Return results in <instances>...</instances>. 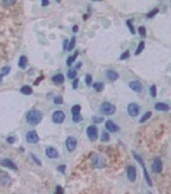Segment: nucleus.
<instances>
[{"label": "nucleus", "mask_w": 171, "mask_h": 194, "mask_svg": "<svg viewBox=\"0 0 171 194\" xmlns=\"http://www.w3.org/2000/svg\"><path fill=\"white\" fill-rule=\"evenodd\" d=\"M26 120L30 126H36L43 120V113L39 111V110H31V111L27 113Z\"/></svg>", "instance_id": "obj_1"}, {"label": "nucleus", "mask_w": 171, "mask_h": 194, "mask_svg": "<svg viewBox=\"0 0 171 194\" xmlns=\"http://www.w3.org/2000/svg\"><path fill=\"white\" fill-rule=\"evenodd\" d=\"M100 113L103 115H112L116 113V107H115V105H112L109 102H104L100 106Z\"/></svg>", "instance_id": "obj_2"}, {"label": "nucleus", "mask_w": 171, "mask_h": 194, "mask_svg": "<svg viewBox=\"0 0 171 194\" xmlns=\"http://www.w3.org/2000/svg\"><path fill=\"white\" fill-rule=\"evenodd\" d=\"M86 135H88L90 141H95L98 139V128L95 126H89L86 128Z\"/></svg>", "instance_id": "obj_3"}, {"label": "nucleus", "mask_w": 171, "mask_h": 194, "mask_svg": "<svg viewBox=\"0 0 171 194\" xmlns=\"http://www.w3.org/2000/svg\"><path fill=\"white\" fill-rule=\"evenodd\" d=\"M64 118H66L64 113L61 111V110H57V111H54L53 113V116H52L53 122H54V123H57V124L63 123V122H64Z\"/></svg>", "instance_id": "obj_4"}, {"label": "nucleus", "mask_w": 171, "mask_h": 194, "mask_svg": "<svg viewBox=\"0 0 171 194\" xmlns=\"http://www.w3.org/2000/svg\"><path fill=\"white\" fill-rule=\"evenodd\" d=\"M139 111H140V107H139L138 104L131 102V104H129V105H127V113H129V115L136 116L138 114H139Z\"/></svg>", "instance_id": "obj_5"}, {"label": "nucleus", "mask_w": 171, "mask_h": 194, "mask_svg": "<svg viewBox=\"0 0 171 194\" xmlns=\"http://www.w3.org/2000/svg\"><path fill=\"white\" fill-rule=\"evenodd\" d=\"M76 146H77V140L75 137H68L66 140V148H67L68 151H73L76 149Z\"/></svg>", "instance_id": "obj_6"}, {"label": "nucleus", "mask_w": 171, "mask_h": 194, "mask_svg": "<svg viewBox=\"0 0 171 194\" xmlns=\"http://www.w3.org/2000/svg\"><path fill=\"white\" fill-rule=\"evenodd\" d=\"M26 140H27V142H30V144H36V142H39V135L35 132V131H30V132H27V135H26Z\"/></svg>", "instance_id": "obj_7"}, {"label": "nucleus", "mask_w": 171, "mask_h": 194, "mask_svg": "<svg viewBox=\"0 0 171 194\" xmlns=\"http://www.w3.org/2000/svg\"><path fill=\"white\" fill-rule=\"evenodd\" d=\"M45 155H46L48 158H52V159H55V158H58V155H59V153H58V150L57 149H54V148H46L45 149Z\"/></svg>", "instance_id": "obj_8"}, {"label": "nucleus", "mask_w": 171, "mask_h": 194, "mask_svg": "<svg viewBox=\"0 0 171 194\" xmlns=\"http://www.w3.org/2000/svg\"><path fill=\"white\" fill-rule=\"evenodd\" d=\"M152 169L154 172H157V174H160V172L162 171V160H161V158H156V159L153 160Z\"/></svg>", "instance_id": "obj_9"}, {"label": "nucleus", "mask_w": 171, "mask_h": 194, "mask_svg": "<svg viewBox=\"0 0 171 194\" xmlns=\"http://www.w3.org/2000/svg\"><path fill=\"white\" fill-rule=\"evenodd\" d=\"M10 177H9V175H7L5 172H0V185L1 186H8L9 184H10Z\"/></svg>", "instance_id": "obj_10"}, {"label": "nucleus", "mask_w": 171, "mask_h": 194, "mask_svg": "<svg viewBox=\"0 0 171 194\" xmlns=\"http://www.w3.org/2000/svg\"><path fill=\"white\" fill-rule=\"evenodd\" d=\"M93 163H94V167H97V168H102V167H104V159L103 157H100V155H94V158H93Z\"/></svg>", "instance_id": "obj_11"}, {"label": "nucleus", "mask_w": 171, "mask_h": 194, "mask_svg": "<svg viewBox=\"0 0 171 194\" xmlns=\"http://www.w3.org/2000/svg\"><path fill=\"white\" fill-rule=\"evenodd\" d=\"M129 85H130V88L133 89L134 92H142V89H143V85L139 80H133V82L129 83Z\"/></svg>", "instance_id": "obj_12"}, {"label": "nucleus", "mask_w": 171, "mask_h": 194, "mask_svg": "<svg viewBox=\"0 0 171 194\" xmlns=\"http://www.w3.org/2000/svg\"><path fill=\"white\" fill-rule=\"evenodd\" d=\"M127 177L130 181H135L136 180V169H135L134 166H129L127 167Z\"/></svg>", "instance_id": "obj_13"}, {"label": "nucleus", "mask_w": 171, "mask_h": 194, "mask_svg": "<svg viewBox=\"0 0 171 194\" xmlns=\"http://www.w3.org/2000/svg\"><path fill=\"white\" fill-rule=\"evenodd\" d=\"M106 130L109 131V132H117V131L120 130V127L117 126V124H115V122L107 120V122H106Z\"/></svg>", "instance_id": "obj_14"}, {"label": "nucleus", "mask_w": 171, "mask_h": 194, "mask_svg": "<svg viewBox=\"0 0 171 194\" xmlns=\"http://www.w3.org/2000/svg\"><path fill=\"white\" fill-rule=\"evenodd\" d=\"M0 165L4 166V167H8V168H10V169H17V166L14 165L13 160H10V159H1Z\"/></svg>", "instance_id": "obj_15"}, {"label": "nucleus", "mask_w": 171, "mask_h": 194, "mask_svg": "<svg viewBox=\"0 0 171 194\" xmlns=\"http://www.w3.org/2000/svg\"><path fill=\"white\" fill-rule=\"evenodd\" d=\"M154 109L156 110H160V111H169L170 106L167 104H163V102H157L154 105Z\"/></svg>", "instance_id": "obj_16"}, {"label": "nucleus", "mask_w": 171, "mask_h": 194, "mask_svg": "<svg viewBox=\"0 0 171 194\" xmlns=\"http://www.w3.org/2000/svg\"><path fill=\"white\" fill-rule=\"evenodd\" d=\"M63 82H64V76L62 75V74H57V75L53 76V83L57 85H61L63 84Z\"/></svg>", "instance_id": "obj_17"}, {"label": "nucleus", "mask_w": 171, "mask_h": 194, "mask_svg": "<svg viewBox=\"0 0 171 194\" xmlns=\"http://www.w3.org/2000/svg\"><path fill=\"white\" fill-rule=\"evenodd\" d=\"M106 75H107V78L109 80H117V79H118V73H116L115 70H108Z\"/></svg>", "instance_id": "obj_18"}, {"label": "nucleus", "mask_w": 171, "mask_h": 194, "mask_svg": "<svg viewBox=\"0 0 171 194\" xmlns=\"http://www.w3.org/2000/svg\"><path fill=\"white\" fill-rule=\"evenodd\" d=\"M18 66H19L21 69H25L27 66V58L25 57V56H21L19 57V61H18Z\"/></svg>", "instance_id": "obj_19"}, {"label": "nucleus", "mask_w": 171, "mask_h": 194, "mask_svg": "<svg viewBox=\"0 0 171 194\" xmlns=\"http://www.w3.org/2000/svg\"><path fill=\"white\" fill-rule=\"evenodd\" d=\"M21 92H22L23 95H31L32 93V88L28 87V85H23V87L21 88Z\"/></svg>", "instance_id": "obj_20"}, {"label": "nucleus", "mask_w": 171, "mask_h": 194, "mask_svg": "<svg viewBox=\"0 0 171 194\" xmlns=\"http://www.w3.org/2000/svg\"><path fill=\"white\" fill-rule=\"evenodd\" d=\"M76 75H77V71L75 70V69H71V70H68V73H67L68 79H76Z\"/></svg>", "instance_id": "obj_21"}, {"label": "nucleus", "mask_w": 171, "mask_h": 194, "mask_svg": "<svg viewBox=\"0 0 171 194\" xmlns=\"http://www.w3.org/2000/svg\"><path fill=\"white\" fill-rule=\"evenodd\" d=\"M143 172H144V177H145V180H147V183H148V185H149V186H152V180H151V177H149L148 172H147L145 166H143Z\"/></svg>", "instance_id": "obj_22"}, {"label": "nucleus", "mask_w": 171, "mask_h": 194, "mask_svg": "<svg viewBox=\"0 0 171 194\" xmlns=\"http://www.w3.org/2000/svg\"><path fill=\"white\" fill-rule=\"evenodd\" d=\"M80 110H81V106H80V105H75V106H72V109H71L72 115H79V114H80Z\"/></svg>", "instance_id": "obj_23"}, {"label": "nucleus", "mask_w": 171, "mask_h": 194, "mask_svg": "<svg viewBox=\"0 0 171 194\" xmlns=\"http://www.w3.org/2000/svg\"><path fill=\"white\" fill-rule=\"evenodd\" d=\"M77 55H79V53L76 52V53H75L73 56H71V57H68V58H67V65H68V66H71V65H72V64H73V62H75V60H76Z\"/></svg>", "instance_id": "obj_24"}, {"label": "nucleus", "mask_w": 171, "mask_h": 194, "mask_svg": "<svg viewBox=\"0 0 171 194\" xmlns=\"http://www.w3.org/2000/svg\"><path fill=\"white\" fill-rule=\"evenodd\" d=\"M93 87H94V89L95 91H103V88H104V84L103 83H94V84H93Z\"/></svg>", "instance_id": "obj_25"}, {"label": "nucleus", "mask_w": 171, "mask_h": 194, "mask_svg": "<svg viewBox=\"0 0 171 194\" xmlns=\"http://www.w3.org/2000/svg\"><path fill=\"white\" fill-rule=\"evenodd\" d=\"M75 44H76V38H72L71 39V41H70V44H68V47H67V49L66 50H72L75 48Z\"/></svg>", "instance_id": "obj_26"}, {"label": "nucleus", "mask_w": 171, "mask_h": 194, "mask_svg": "<svg viewBox=\"0 0 171 194\" xmlns=\"http://www.w3.org/2000/svg\"><path fill=\"white\" fill-rule=\"evenodd\" d=\"M151 115H152V114H151V111H148L147 114H144V115L142 116V118H140V123H144V122H147L149 118H151Z\"/></svg>", "instance_id": "obj_27"}, {"label": "nucleus", "mask_w": 171, "mask_h": 194, "mask_svg": "<svg viewBox=\"0 0 171 194\" xmlns=\"http://www.w3.org/2000/svg\"><path fill=\"white\" fill-rule=\"evenodd\" d=\"M143 49H144V41H140V43H139V46H138L136 52H135V55H139L140 52H143Z\"/></svg>", "instance_id": "obj_28"}, {"label": "nucleus", "mask_w": 171, "mask_h": 194, "mask_svg": "<svg viewBox=\"0 0 171 194\" xmlns=\"http://www.w3.org/2000/svg\"><path fill=\"white\" fill-rule=\"evenodd\" d=\"M102 141H104V142L109 141V135H108V132H103V133H102Z\"/></svg>", "instance_id": "obj_29"}, {"label": "nucleus", "mask_w": 171, "mask_h": 194, "mask_svg": "<svg viewBox=\"0 0 171 194\" xmlns=\"http://www.w3.org/2000/svg\"><path fill=\"white\" fill-rule=\"evenodd\" d=\"M149 91H151V96L152 97H156V95H157V87H156V85H152Z\"/></svg>", "instance_id": "obj_30"}, {"label": "nucleus", "mask_w": 171, "mask_h": 194, "mask_svg": "<svg viewBox=\"0 0 171 194\" xmlns=\"http://www.w3.org/2000/svg\"><path fill=\"white\" fill-rule=\"evenodd\" d=\"M9 71H10V67H9V66L4 67V69H3V71H1V74H0V76H4V75H7V74H9Z\"/></svg>", "instance_id": "obj_31"}, {"label": "nucleus", "mask_w": 171, "mask_h": 194, "mask_svg": "<svg viewBox=\"0 0 171 194\" xmlns=\"http://www.w3.org/2000/svg\"><path fill=\"white\" fill-rule=\"evenodd\" d=\"M130 57V52H129V50H126V52H124L121 55V57H120V60H126V58H129Z\"/></svg>", "instance_id": "obj_32"}, {"label": "nucleus", "mask_w": 171, "mask_h": 194, "mask_svg": "<svg viewBox=\"0 0 171 194\" xmlns=\"http://www.w3.org/2000/svg\"><path fill=\"white\" fill-rule=\"evenodd\" d=\"M139 34L142 35L143 38H145L147 32H145V27H144V26H140V27H139Z\"/></svg>", "instance_id": "obj_33"}, {"label": "nucleus", "mask_w": 171, "mask_h": 194, "mask_svg": "<svg viewBox=\"0 0 171 194\" xmlns=\"http://www.w3.org/2000/svg\"><path fill=\"white\" fill-rule=\"evenodd\" d=\"M126 23H127V26H129V29H130L131 34H135V31H134V29H133V21H131V20H129Z\"/></svg>", "instance_id": "obj_34"}, {"label": "nucleus", "mask_w": 171, "mask_h": 194, "mask_svg": "<svg viewBox=\"0 0 171 194\" xmlns=\"http://www.w3.org/2000/svg\"><path fill=\"white\" fill-rule=\"evenodd\" d=\"M85 82H86V84H88V85H91V84H93V82H91V75H89V74H88V75L85 76Z\"/></svg>", "instance_id": "obj_35"}, {"label": "nucleus", "mask_w": 171, "mask_h": 194, "mask_svg": "<svg viewBox=\"0 0 171 194\" xmlns=\"http://www.w3.org/2000/svg\"><path fill=\"white\" fill-rule=\"evenodd\" d=\"M93 122L94 123H100V122H103V118L102 116H93Z\"/></svg>", "instance_id": "obj_36"}, {"label": "nucleus", "mask_w": 171, "mask_h": 194, "mask_svg": "<svg viewBox=\"0 0 171 194\" xmlns=\"http://www.w3.org/2000/svg\"><path fill=\"white\" fill-rule=\"evenodd\" d=\"M54 102H55V104H59V105H61V104L63 102L62 96H57V97H54Z\"/></svg>", "instance_id": "obj_37"}, {"label": "nucleus", "mask_w": 171, "mask_h": 194, "mask_svg": "<svg viewBox=\"0 0 171 194\" xmlns=\"http://www.w3.org/2000/svg\"><path fill=\"white\" fill-rule=\"evenodd\" d=\"M158 13V9H154V11H152V12H149L148 14H147V17H148V18H152L153 16H154V14H157Z\"/></svg>", "instance_id": "obj_38"}, {"label": "nucleus", "mask_w": 171, "mask_h": 194, "mask_svg": "<svg viewBox=\"0 0 171 194\" xmlns=\"http://www.w3.org/2000/svg\"><path fill=\"white\" fill-rule=\"evenodd\" d=\"M72 119H73L75 123H79V122H81V119H82V118H81V115L79 114V115H73V118H72Z\"/></svg>", "instance_id": "obj_39"}, {"label": "nucleus", "mask_w": 171, "mask_h": 194, "mask_svg": "<svg viewBox=\"0 0 171 194\" xmlns=\"http://www.w3.org/2000/svg\"><path fill=\"white\" fill-rule=\"evenodd\" d=\"M7 141L9 142V144H13L14 141H16V137H13V136H10V137H8L7 139Z\"/></svg>", "instance_id": "obj_40"}, {"label": "nucleus", "mask_w": 171, "mask_h": 194, "mask_svg": "<svg viewBox=\"0 0 171 194\" xmlns=\"http://www.w3.org/2000/svg\"><path fill=\"white\" fill-rule=\"evenodd\" d=\"M31 157H32V159H34V160H35V162H36V165H39V166H41V162H40V160H39V159H37V158H36V157H35V155H34V154H32V155H31Z\"/></svg>", "instance_id": "obj_41"}, {"label": "nucleus", "mask_w": 171, "mask_h": 194, "mask_svg": "<svg viewBox=\"0 0 171 194\" xmlns=\"http://www.w3.org/2000/svg\"><path fill=\"white\" fill-rule=\"evenodd\" d=\"M77 85H79V80H77V79H73V84H72V87H73V88H77Z\"/></svg>", "instance_id": "obj_42"}, {"label": "nucleus", "mask_w": 171, "mask_h": 194, "mask_svg": "<svg viewBox=\"0 0 171 194\" xmlns=\"http://www.w3.org/2000/svg\"><path fill=\"white\" fill-rule=\"evenodd\" d=\"M58 169H59L61 172H64V171H66V166H59Z\"/></svg>", "instance_id": "obj_43"}, {"label": "nucleus", "mask_w": 171, "mask_h": 194, "mask_svg": "<svg viewBox=\"0 0 171 194\" xmlns=\"http://www.w3.org/2000/svg\"><path fill=\"white\" fill-rule=\"evenodd\" d=\"M3 4H5V5H10V4H14V1H3Z\"/></svg>", "instance_id": "obj_44"}, {"label": "nucleus", "mask_w": 171, "mask_h": 194, "mask_svg": "<svg viewBox=\"0 0 171 194\" xmlns=\"http://www.w3.org/2000/svg\"><path fill=\"white\" fill-rule=\"evenodd\" d=\"M41 5H43V7H46V5H49V1H43Z\"/></svg>", "instance_id": "obj_45"}, {"label": "nucleus", "mask_w": 171, "mask_h": 194, "mask_svg": "<svg viewBox=\"0 0 171 194\" xmlns=\"http://www.w3.org/2000/svg\"><path fill=\"white\" fill-rule=\"evenodd\" d=\"M72 30H73V32H77V30H79V26H76V25H75V26H73V29H72Z\"/></svg>", "instance_id": "obj_46"}]
</instances>
